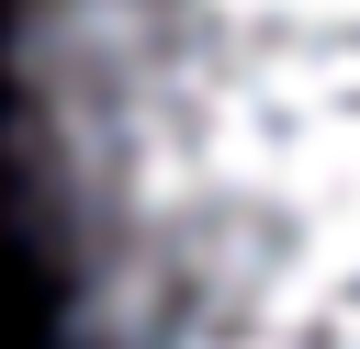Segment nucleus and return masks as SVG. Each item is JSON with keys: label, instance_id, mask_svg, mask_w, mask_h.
<instances>
[{"label": "nucleus", "instance_id": "f257e3e1", "mask_svg": "<svg viewBox=\"0 0 360 349\" xmlns=\"http://www.w3.org/2000/svg\"><path fill=\"white\" fill-rule=\"evenodd\" d=\"M0 113L56 349H360V0H11Z\"/></svg>", "mask_w": 360, "mask_h": 349}]
</instances>
